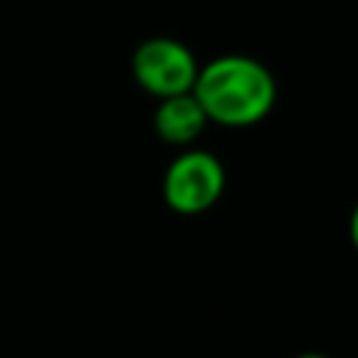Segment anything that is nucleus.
Masks as SVG:
<instances>
[{
  "mask_svg": "<svg viewBox=\"0 0 358 358\" xmlns=\"http://www.w3.org/2000/svg\"><path fill=\"white\" fill-rule=\"evenodd\" d=\"M294 358H330V355H324V352H299Z\"/></svg>",
  "mask_w": 358,
  "mask_h": 358,
  "instance_id": "nucleus-6",
  "label": "nucleus"
},
{
  "mask_svg": "<svg viewBox=\"0 0 358 358\" xmlns=\"http://www.w3.org/2000/svg\"><path fill=\"white\" fill-rule=\"evenodd\" d=\"M350 241H352V246H355V252H358V201H355L352 215H350Z\"/></svg>",
  "mask_w": 358,
  "mask_h": 358,
  "instance_id": "nucleus-5",
  "label": "nucleus"
},
{
  "mask_svg": "<svg viewBox=\"0 0 358 358\" xmlns=\"http://www.w3.org/2000/svg\"><path fill=\"white\" fill-rule=\"evenodd\" d=\"M227 187L224 165L215 154L190 148L182 151L162 176V196L173 213L199 215L210 210Z\"/></svg>",
  "mask_w": 358,
  "mask_h": 358,
  "instance_id": "nucleus-3",
  "label": "nucleus"
},
{
  "mask_svg": "<svg viewBox=\"0 0 358 358\" xmlns=\"http://www.w3.org/2000/svg\"><path fill=\"white\" fill-rule=\"evenodd\" d=\"M193 95L199 98L210 123L243 129L260 123L274 109L277 81L255 56L224 53L199 67Z\"/></svg>",
  "mask_w": 358,
  "mask_h": 358,
  "instance_id": "nucleus-1",
  "label": "nucleus"
},
{
  "mask_svg": "<svg viewBox=\"0 0 358 358\" xmlns=\"http://www.w3.org/2000/svg\"><path fill=\"white\" fill-rule=\"evenodd\" d=\"M207 123L210 117L201 109L193 90L159 98L157 112H154V131L171 145H190L207 129Z\"/></svg>",
  "mask_w": 358,
  "mask_h": 358,
  "instance_id": "nucleus-4",
  "label": "nucleus"
},
{
  "mask_svg": "<svg viewBox=\"0 0 358 358\" xmlns=\"http://www.w3.org/2000/svg\"><path fill=\"white\" fill-rule=\"evenodd\" d=\"M199 67L201 64L196 62L193 50L173 36H148L131 53L134 81L157 101L168 95L190 92Z\"/></svg>",
  "mask_w": 358,
  "mask_h": 358,
  "instance_id": "nucleus-2",
  "label": "nucleus"
}]
</instances>
